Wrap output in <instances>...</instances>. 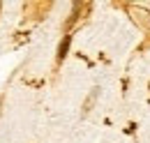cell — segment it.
<instances>
[{"label": "cell", "instance_id": "1", "mask_svg": "<svg viewBox=\"0 0 150 143\" xmlns=\"http://www.w3.org/2000/svg\"><path fill=\"white\" fill-rule=\"evenodd\" d=\"M69 44H72V35H65V37H62V42H60V46H58V60H62V58L67 55Z\"/></svg>", "mask_w": 150, "mask_h": 143}]
</instances>
